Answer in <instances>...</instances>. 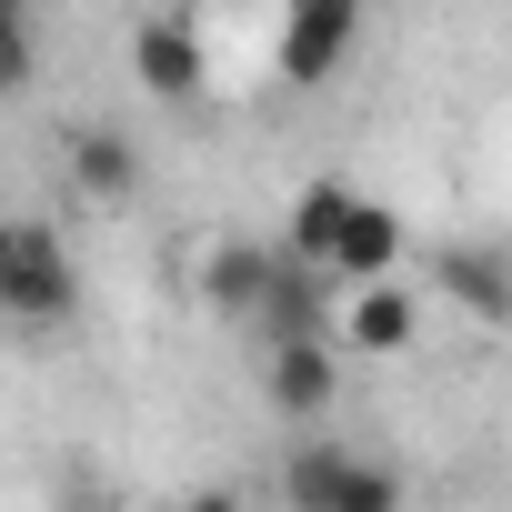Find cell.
Wrapping results in <instances>:
<instances>
[{"label":"cell","mask_w":512,"mask_h":512,"mask_svg":"<svg viewBox=\"0 0 512 512\" xmlns=\"http://www.w3.org/2000/svg\"><path fill=\"white\" fill-rule=\"evenodd\" d=\"M362 11L372 0H282V31H272V71L292 91H332L362 51Z\"/></svg>","instance_id":"obj_3"},{"label":"cell","mask_w":512,"mask_h":512,"mask_svg":"<svg viewBox=\"0 0 512 512\" xmlns=\"http://www.w3.org/2000/svg\"><path fill=\"white\" fill-rule=\"evenodd\" d=\"M342 211H352V181H302V191H292V221H282V262L322 272V251H332Z\"/></svg>","instance_id":"obj_11"},{"label":"cell","mask_w":512,"mask_h":512,"mask_svg":"<svg viewBox=\"0 0 512 512\" xmlns=\"http://www.w3.org/2000/svg\"><path fill=\"white\" fill-rule=\"evenodd\" d=\"M171 512H251V502H241V492H231V482H211V492H181V502H171Z\"/></svg>","instance_id":"obj_13"},{"label":"cell","mask_w":512,"mask_h":512,"mask_svg":"<svg viewBox=\"0 0 512 512\" xmlns=\"http://www.w3.org/2000/svg\"><path fill=\"white\" fill-rule=\"evenodd\" d=\"M432 292H452L472 322H502L512 312V262L492 241H452V251H432Z\"/></svg>","instance_id":"obj_10"},{"label":"cell","mask_w":512,"mask_h":512,"mask_svg":"<svg viewBox=\"0 0 512 512\" xmlns=\"http://www.w3.org/2000/svg\"><path fill=\"white\" fill-rule=\"evenodd\" d=\"M81 312V262L51 221H0V332H61Z\"/></svg>","instance_id":"obj_1"},{"label":"cell","mask_w":512,"mask_h":512,"mask_svg":"<svg viewBox=\"0 0 512 512\" xmlns=\"http://www.w3.org/2000/svg\"><path fill=\"white\" fill-rule=\"evenodd\" d=\"M131 81H141L151 101L191 111V101L211 91V61H201V31H191V21H141V31H131Z\"/></svg>","instance_id":"obj_7"},{"label":"cell","mask_w":512,"mask_h":512,"mask_svg":"<svg viewBox=\"0 0 512 512\" xmlns=\"http://www.w3.org/2000/svg\"><path fill=\"white\" fill-rule=\"evenodd\" d=\"M41 81V41H31V21H11V31H0V101H21Z\"/></svg>","instance_id":"obj_12"},{"label":"cell","mask_w":512,"mask_h":512,"mask_svg":"<svg viewBox=\"0 0 512 512\" xmlns=\"http://www.w3.org/2000/svg\"><path fill=\"white\" fill-rule=\"evenodd\" d=\"M262 402H272L282 422H322V412L342 402V352H332V332H282V342H262Z\"/></svg>","instance_id":"obj_4"},{"label":"cell","mask_w":512,"mask_h":512,"mask_svg":"<svg viewBox=\"0 0 512 512\" xmlns=\"http://www.w3.org/2000/svg\"><path fill=\"white\" fill-rule=\"evenodd\" d=\"M11 21H31V0H0V31H11Z\"/></svg>","instance_id":"obj_14"},{"label":"cell","mask_w":512,"mask_h":512,"mask_svg":"<svg viewBox=\"0 0 512 512\" xmlns=\"http://www.w3.org/2000/svg\"><path fill=\"white\" fill-rule=\"evenodd\" d=\"M282 512H402V472L352 442H292L282 452Z\"/></svg>","instance_id":"obj_2"},{"label":"cell","mask_w":512,"mask_h":512,"mask_svg":"<svg viewBox=\"0 0 512 512\" xmlns=\"http://www.w3.org/2000/svg\"><path fill=\"white\" fill-rule=\"evenodd\" d=\"M71 191L101 211H131L141 201V141L121 121H71Z\"/></svg>","instance_id":"obj_8"},{"label":"cell","mask_w":512,"mask_h":512,"mask_svg":"<svg viewBox=\"0 0 512 512\" xmlns=\"http://www.w3.org/2000/svg\"><path fill=\"white\" fill-rule=\"evenodd\" d=\"M422 342V302L402 282H362V292H332V352L352 362H402Z\"/></svg>","instance_id":"obj_5"},{"label":"cell","mask_w":512,"mask_h":512,"mask_svg":"<svg viewBox=\"0 0 512 512\" xmlns=\"http://www.w3.org/2000/svg\"><path fill=\"white\" fill-rule=\"evenodd\" d=\"M272 262H282V251L272 241H211L201 251V302L211 312H231V322H251V312H262V292H272Z\"/></svg>","instance_id":"obj_9"},{"label":"cell","mask_w":512,"mask_h":512,"mask_svg":"<svg viewBox=\"0 0 512 512\" xmlns=\"http://www.w3.org/2000/svg\"><path fill=\"white\" fill-rule=\"evenodd\" d=\"M402 211L392 201H372V191H352V211H342V231H332V251H322V282L332 292H362V282H402Z\"/></svg>","instance_id":"obj_6"}]
</instances>
